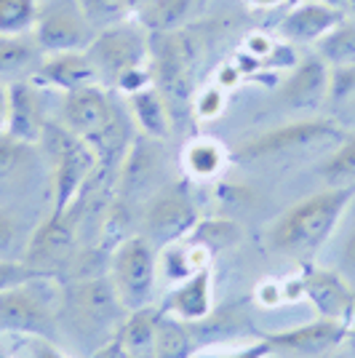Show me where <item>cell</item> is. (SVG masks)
Segmentation results:
<instances>
[{
	"instance_id": "1",
	"label": "cell",
	"mask_w": 355,
	"mask_h": 358,
	"mask_svg": "<svg viewBox=\"0 0 355 358\" xmlns=\"http://www.w3.org/2000/svg\"><path fill=\"white\" fill-rule=\"evenodd\" d=\"M355 198V185L350 187H326L321 193L299 201L270 227V249L291 257L310 259L324 249L331 233L340 227L345 211Z\"/></svg>"
},
{
	"instance_id": "2",
	"label": "cell",
	"mask_w": 355,
	"mask_h": 358,
	"mask_svg": "<svg viewBox=\"0 0 355 358\" xmlns=\"http://www.w3.org/2000/svg\"><path fill=\"white\" fill-rule=\"evenodd\" d=\"M150 41L152 32L136 19L96 32L86 54L96 67L99 83L126 91V96L150 86Z\"/></svg>"
},
{
	"instance_id": "3",
	"label": "cell",
	"mask_w": 355,
	"mask_h": 358,
	"mask_svg": "<svg viewBox=\"0 0 355 358\" xmlns=\"http://www.w3.org/2000/svg\"><path fill=\"white\" fill-rule=\"evenodd\" d=\"M61 123L89 145L99 164H110L129 152L126 120L104 86H83L61 96Z\"/></svg>"
},
{
	"instance_id": "4",
	"label": "cell",
	"mask_w": 355,
	"mask_h": 358,
	"mask_svg": "<svg viewBox=\"0 0 355 358\" xmlns=\"http://www.w3.org/2000/svg\"><path fill=\"white\" fill-rule=\"evenodd\" d=\"M38 148L43 150L45 166H48V182H51V201L54 214L70 209L80 193L91 185V177L99 166L96 152L75 136L61 120L45 123L43 139Z\"/></svg>"
},
{
	"instance_id": "5",
	"label": "cell",
	"mask_w": 355,
	"mask_h": 358,
	"mask_svg": "<svg viewBox=\"0 0 355 358\" xmlns=\"http://www.w3.org/2000/svg\"><path fill=\"white\" fill-rule=\"evenodd\" d=\"M64 313L80 337L110 343L129 310L120 305L110 278H83L64 292Z\"/></svg>"
},
{
	"instance_id": "6",
	"label": "cell",
	"mask_w": 355,
	"mask_h": 358,
	"mask_svg": "<svg viewBox=\"0 0 355 358\" xmlns=\"http://www.w3.org/2000/svg\"><path fill=\"white\" fill-rule=\"evenodd\" d=\"M155 278H158V249L145 236L120 241L110 262V281L120 305L129 313L152 305Z\"/></svg>"
},
{
	"instance_id": "7",
	"label": "cell",
	"mask_w": 355,
	"mask_h": 358,
	"mask_svg": "<svg viewBox=\"0 0 355 358\" xmlns=\"http://www.w3.org/2000/svg\"><path fill=\"white\" fill-rule=\"evenodd\" d=\"M198 224V209L187 193L184 182L166 185L163 190L150 198L145 220H142V236L163 252L166 246H174L184 241Z\"/></svg>"
},
{
	"instance_id": "8",
	"label": "cell",
	"mask_w": 355,
	"mask_h": 358,
	"mask_svg": "<svg viewBox=\"0 0 355 358\" xmlns=\"http://www.w3.org/2000/svg\"><path fill=\"white\" fill-rule=\"evenodd\" d=\"M347 136L337 123L324 118L312 120H296L281 129L265 131L252 142L238 148V158L240 161H265V158H281V155H294V152H307L321 145H334V142H345Z\"/></svg>"
},
{
	"instance_id": "9",
	"label": "cell",
	"mask_w": 355,
	"mask_h": 358,
	"mask_svg": "<svg viewBox=\"0 0 355 358\" xmlns=\"http://www.w3.org/2000/svg\"><path fill=\"white\" fill-rule=\"evenodd\" d=\"M78 201L61 214L51 211V217L32 233V238L24 246L22 262L27 268H32L38 275L51 278L54 273H61L64 265L73 262L78 252Z\"/></svg>"
},
{
	"instance_id": "10",
	"label": "cell",
	"mask_w": 355,
	"mask_h": 358,
	"mask_svg": "<svg viewBox=\"0 0 355 358\" xmlns=\"http://www.w3.org/2000/svg\"><path fill=\"white\" fill-rule=\"evenodd\" d=\"M41 278H32L27 284L11 286L0 292V331L24 334V337H43L57 340V310L48 302L41 286Z\"/></svg>"
},
{
	"instance_id": "11",
	"label": "cell",
	"mask_w": 355,
	"mask_h": 358,
	"mask_svg": "<svg viewBox=\"0 0 355 358\" xmlns=\"http://www.w3.org/2000/svg\"><path fill=\"white\" fill-rule=\"evenodd\" d=\"M32 41L45 54H61V51H86L96 30L80 14L75 0H41L38 19L32 27Z\"/></svg>"
},
{
	"instance_id": "12",
	"label": "cell",
	"mask_w": 355,
	"mask_h": 358,
	"mask_svg": "<svg viewBox=\"0 0 355 358\" xmlns=\"http://www.w3.org/2000/svg\"><path fill=\"white\" fill-rule=\"evenodd\" d=\"M302 294L315 305L321 318L350 327L355 313V289L340 270H307L302 278Z\"/></svg>"
},
{
	"instance_id": "13",
	"label": "cell",
	"mask_w": 355,
	"mask_h": 358,
	"mask_svg": "<svg viewBox=\"0 0 355 358\" xmlns=\"http://www.w3.org/2000/svg\"><path fill=\"white\" fill-rule=\"evenodd\" d=\"M8 129L6 134L27 142V145H41L48 118L43 115V102L38 94V83L32 78L8 83Z\"/></svg>"
},
{
	"instance_id": "14",
	"label": "cell",
	"mask_w": 355,
	"mask_h": 358,
	"mask_svg": "<svg viewBox=\"0 0 355 358\" xmlns=\"http://www.w3.org/2000/svg\"><path fill=\"white\" fill-rule=\"evenodd\" d=\"M347 337V327L340 321H328V318H318L312 324L296 329H286V331H275V334H265V340L273 353H294V356H318L331 350L334 345H340Z\"/></svg>"
},
{
	"instance_id": "15",
	"label": "cell",
	"mask_w": 355,
	"mask_h": 358,
	"mask_svg": "<svg viewBox=\"0 0 355 358\" xmlns=\"http://www.w3.org/2000/svg\"><path fill=\"white\" fill-rule=\"evenodd\" d=\"M38 86H51L61 94L83 86H102L96 67L91 64L86 51H61V54H45L41 70L32 78Z\"/></svg>"
},
{
	"instance_id": "16",
	"label": "cell",
	"mask_w": 355,
	"mask_h": 358,
	"mask_svg": "<svg viewBox=\"0 0 355 358\" xmlns=\"http://www.w3.org/2000/svg\"><path fill=\"white\" fill-rule=\"evenodd\" d=\"M328 89H331L328 64L315 54V57H305L296 64V70L283 83L281 96L294 110H318L328 96Z\"/></svg>"
},
{
	"instance_id": "17",
	"label": "cell",
	"mask_w": 355,
	"mask_h": 358,
	"mask_svg": "<svg viewBox=\"0 0 355 358\" xmlns=\"http://www.w3.org/2000/svg\"><path fill=\"white\" fill-rule=\"evenodd\" d=\"M342 19L345 14L337 6L321 3V0H307L283 16L281 35L294 43H318L334 27H340Z\"/></svg>"
},
{
	"instance_id": "18",
	"label": "cell",
	"mask_w": 355,
	"mask_h": 358,
	"mask_svg": "<svg viewBox=\"0 0 355 358\" xmlns=\"http://www.w3.org/2000/svg\"><path fill=\"white\" fill-rule=\"evenodd\" d=\"M38 145L19 142L14 136H0V198L24 193L32 182L41 155L35 152Z\"/></svg>"
},
{
	"instance_id": "19",
	"label": "cell",
	"mask_w": 355,
	"mask_h": 358,
	"mask_svg": "<svg viewBox=\"0 0 355 358\" xmlns=\"http://www.w3.org/2000/svg\"><path fill=\"white\" fill-rule=\"evenodd\" d=\"M211 268L195 270L193 275H187L182 284L166 297L163 313L182 318V321H203L211 313Z\"/></svg>"
},
{
	"instance_id": "20",
	"label": "cell",
	"mask_w": 355,
	"mask_h": 358,
	"mask_svg": "<svg viewBox=\"0 0 355 358\" xmlns=\"http://www.w3.org/2000/svg\"><path fill=\"white\" fill-rule=\"evenodd\" d=\"M158 139H150V136H136L131 142L129 152L123 155V174H120V187L123 195L129 193H145L150 190L152 179L158 174V166H161V155H158Z\"/></svg>"
},
{
	"instance_id": "21",
	"label": "cell",
	"mask_w": 355,
	"mask_h": 358,
	"mask_svg": "<svg viewBox=\"0 0 355 358\" xmlns=\"http://www.w3.org/2000/svg\"><path fill=\"white\" fill-rule=\"evenodd\" d=\"M43 62V51L32 35H0V83L35 78Z\"/></svg>"
},
{
	"instance_id": "22",
	"label": "cell",
	"mask_w": 355,
	"mask_h": 358,
	"mask_svg": "<svg viewBox=\"0 0 355 358\" xmlns=\"http://www.w3.org/2000/svg\"><path fill=\"white\" fill-rule=\"evenodd\" d=\"M129 107H131V115L136 120V126L142 129V134L150 139H168L171 129H174V120H171V110L166 105L163 94L155 89V83H150L145 89L129 94Z\"/></svg>"
},
{
	"instance_id": "23",
	"label": "cell",
	"mask_w": 355,
	"mask_h": 358,
	"mask_svg": "<svg viewBox=\"0 0 355 358\" xmlns=\"http://www.w3.org/2000/svg\"><path fill=\"white\" fill-rule=\"evenodd\" d=\"M158 321H161V310H155L152 305H150V308H142V310H131V313L126 315V321L120 324L115 337H118L120 345L129 350V356L152 353Z\"/></svg>"
},
{
	"instance_id": "24",
	"label": "cell",
	"mask_w": 355,
	"mask_h": 358,
	"mask_svg": "<svg viewBox=\"0 0 355 358\" xmlns=\"http://www.w3.org/2000/svg\"><path fill=\"white\" fill-rule=\"evenodd\" d=\"M193 353V334L187 321L174 318V315L163 313L155 329V345H152V356L155 358H190Z\"/></svg>"
},
{
	"instance_id": "25",
	"label": "cell",
	"mask_w": 355,
	"mask_h": 358,
	"mask_svg": "<svg viewBox=\"0 0 355 358\" xmlns=\"http://www.w3.org/2000/svg\"><path fill=\"white\" fill-rule=\"evenodd\" d=\"M195 0H147L139 11V22L150 32H174L193 14Z\"/></svg>"
},
{
	"instance_id": "26",
	"label": "cell",
	"mask_w": 355,
	"mask_h": 358,
	"mask_svg": "<svg viewBox=\"0 0 355 358\" xmlns=\"http://www.w3.org/2000/svg\"><path fill=\"white\" fill-rule=\"evenodd\" d=\"M75 3H78L80 14L86 16V22L96 32L110 30L115 24L136 19L131 0H75Z\"/></svg>"
},
{
	"instance_id": "27",
	"label": "cell",
	"mask_w": 355,
	"mask_h": 358,
	"mask_svg": "<svg viewBox=\"0 0 355 358\" xmlns=\"http://www.w3.org/2000/svg\"><path fill=\"white\" fill-rule=\"evenodd\" d=\"M318 57L334 67H355V24H340L321 38Z\"/></svg>"
},
{
	"instance_id": "28",
	"label": "cell",
	"mask_w": 355,
	"mask_h": 358,
	"mask_svg": "<svg viewBox=\"0 0 355 358\" xmlns=\"http://www.w3.org/2000/svg\"><path fill=\"white\" fill-rule=\"evenodd\" d=\"M224 164V150L214 142V139H193L184 148V169L187 174L201 179H208L219 174Z\"/></svg>"
},
{
	"instance_id": "29",
	"label": "cell",
	"mask_w": 355,
	"mask_h": 358,
	"mask_svg": "<svg viewBox=\"0 0 355 358\" xmlns=\"http://www.w3.org/2000/svg\"><path fill=\"white\" fill-rule=\"evenodd\" d=\"M38 8V0H0V35H30Z\"/></svg>"
},
{
	"instance_id": "30",
	"label": "cell",
	"mask_w": 355,
	"mask_h": 358,
	"mask_svg": "<svg viewBox=\"0 0 355 358\" xmlns=\"http://www.w3.org/2000/svg\"><path fill=\"white\" fill-rule=\"evenodd\" d=\"M187 238L193 241V243H198L201 249H206L208 254H217V252H222V249H227V246L238 243V238H240V227H238L236 222H230V220L198 222Z\"/></svg>"
},
{
	"instance_id": "31",
	"label": "cell",
	"mask_w": 355,
	"mask_h": 358,
	"mask_svg": "<svg viewBox=\"0 0 355 358\" xmlns=\"http://www.w3.org/2000/svg\"><path fill=\"white\" fill-rule=\"evenodd\" d=\"M324 179L328 187H350L355 185V136H347L340 150L326 161Z\"/></svg>"
},
{
	"instance_id": "32",
	"label": "cell",
	"mask_w": 355,
	"mask_h": 358,
	"mask_svg": "<svg viewBox=\"0 0 355 358\" xmlns=\"http://www.w3.org/2000/svg\"><path fill=\"white\" fill-rule=\"evenodd\" d=\"M32 278H45V275H38L35 270L27 268L19 259H0V292H6L11 286L27 284Z\"/></svg>"
},
{
	"instance_id": "33",
	"label": "cell",
	"mask_w": 355,
	"mask_h": 358,
	"mask_svg": "<svg viewBox=\"0 0 355 358\" xmlns=\"http://www.w3.org/2000/svg\"><path fill=\"white\" fill-rule=\"evenodd\" d=\"M16 249H19V222L6 206H0V259H14Z\"/></svg>"
},
{
	"instance_id": "34",
	"label": "cell",
	"mask_w": 355,
	"mask_h": 358,
	"mask_svg": "<svg viewBox=\"0 0 355 358\" xmlns=\"http://www.w3.org/2000/svg\"><path fill=\"white\" fill-rule=\"evenodd\" d=\"M342 275L350 281V286L355 289V220L350 222L347 227V233H345V238H342V246H340V265H337Z\"/></svg>"
},
{
	"instance_id": "35",
	"label": "cell",
	"mask_w": 355,
	"mask_h": 358,
	"mask_svg": "<svg viewBox=\"0 0 355 358\" xmlns=\"http://www.w3.org/2000/svg\"><path fill=\"white\" fill-rule=\"evenodd\" d=\"M222 105H224L222 91L208 89L195 99V115H201V118H217L219 110H222Z\"/></svg>"
},
{
	"instance_id": "36",
	"label": "cell",
	"mask_w": 355,
	"mask_h": 358,
	"mask_svg": "<svg viewBox=\"0 0 355 358\" xmlns=\"http://www.w3.org/2000/svg\"><path fill=\"white\" fill-rule=\"evenodd\" d=\"M27 358H67L61 350L54 348L51 340H43V337H32L30 348H27Z\"/></svg>"
},
{
	"instance_id": "37",
	"label": "cell",
	"mask_w": 355,
	"mask_h": 358,
	"mask_svg": "<svg viewBox=\"0 0 355 358\" xmlns=\"http://www.w3.org/2000/svg\"><path fill=\"white\" fill-rule=\"evenodd\" d=\"M270 353H273V348L265 340H259V343L249 345L243 350H236V353H222V356H206V358H267Z\"/></svg>"
},
{
	"instance_id": "38",
	"label": "cell",
	"mask_w": 355,
	"mask_h": 358,
	"mask_svg": "<svg viewBox=\"0 0 355 358\" xmlns=\"http://www.w3.org/2000/svg\"><path fill=\"white\" fill-rule=\"evenodd\" d=\"M8 83H0V136L8 129Z\"/></svg>"
},
{
	"instance_id": "39",
	"label": "cell",
	"mask_w": 355,
	"mask_h": 358,
	"mask_svg": "<svg viewBox=\"0 0 355 358\" xmlns=\"http://www.w3.org/2000/svg\"><path fill=\"white\" fill-rule=\"evenodd\" d=\"M256 6H262V8H273V6H281L283 0H252Z\"/></svg>"
},
{
	"instance_id": "40",
	"label": "cell",
	"mask_w": 355,
	"mask_h": 358,
	"mask_svg": "<svg viewBox=\"0 0 355 358\" xmlns=\"http://www.w3.org/2000/svg\"><path fill=\"white\" fill-rule=\"evenodd\" d=\"M131 358H155L152 353H145V356H131Z\"/></svg>"
},
{
	"instance_id": "41",
	"label": "cell",
	"mask_w": 355,
	"mask_h": 358,
	"mask_svg": "<svg viewBox=\"0 0 355 358\" xmlns=\"http://www.w3.org/2000/svg\"><path fill=\"white\" fill-rule=\"evenodd\" d=\"M350 6H353V8H355V0H350Z\"/></svg>"
},
{
	"instance_id": "42",
	"label": "cell",
	"mask_w": 355,
	"mask_h": 358,
	"mask_svg": "<svg viewBox=\"0 0 355 358\" xmlns=\"http://www.w3.org/2000/svg\"><path fill=\"white\" fill-rule=\"evenodd\" d=\"M0 358H6V356H3V353H0Z\"/></svg>"
}]
</instances>
